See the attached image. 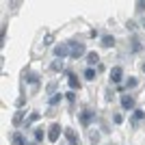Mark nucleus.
I'll use <instances>...</instances> for the list:
<instances>
[{
  "instance_id": "obj_1",
  "label": "nucleus",
  "mask_w": 145,
  "mask_h": 145,
  "mask_svg": "<svg viewBox=\"0 0 145 145\" xmlns=\"http://www.w3.org/2000/svg\"><path fill=\"white\" fill-rule=\"evenodd\" d=\"M85 52H87V50H85L82 43H76V41L69 43V54H72V59H78V56H82Z\"/></svg>"
},
{
  "instance_id": "obj_2",
  "label": "nucleus",
  "mask_w": 145,
  "mask_h": 145,
  "mask_svg": "<svg viewBox=\"0 0 145 145\" xmlns=\"http://www.w3.org/2000/svg\"><path fill=\"white\" fill-rule=\"evenodd\" d=\"M93 117H95L93 110H82V113H80V123H82V126H89L91 121H93Z\"/></svg>"
},
{
  "instance_id": "obj_3",
  "label": "nucleus",
  "mask_w": 145,
  "mask_h": 145,
  "mask_svg": "<svg viewBox=\"0 0 145 145\" xmlns=\"http://www.w3.org/2000/svg\"><path fill=\"white\" fill-rule=\"evenodd\" d=\"M54 54L59 56V59L67 56V54H69V43H59V46L54 48Z\"/></svg>"
},
{
  "instance_id": "obj_4",
  "label": "nucleus",
  "mask_w": 145,
  "mask_h": 145,
  "mask_svg": "<svg viewBox=\"0 0 145 145\" xmlns=\"http://www.w3.org/2000/svg\"><path fill=\"white\" fill-rule=\"evenodd\" d=\"M121 78H123V69L121 67H113L110 69V80L113 82H121Z\"/></svg>"
},
{
  "instance_id": "obj_5",
  "label": "nucleus",
  "mask_w": 145,
  "mask_h": 145,
  "mask_svg": "<svg viewBox=\"0 0 145 145\" xmlns=\"http://www.w3.org/2000/svg\"><path fill=\"white\" fill-rule=\"evenodd\" d=\"M59 134H61V126L59 123H54V126H50V132H48V139L54 143L56 139H59Z\"/></svg>"
},
{
  "instance_id": "obj_6",
  "label": "nucleus",
  "mask_w": 145,
  "mask_h": 145,
  "mask_svg": "<svg viewBox=\"0 0 145 145\" xmlns=\"http://www.w3.org/2000/svg\"><path fill=\"white\" fill-rule=\"evenodd\" d=\"M121 106H123L126 110H130L134 106V97L132 95H121Z\"/></svg>"
},
{
  "instance_id": "obj_7",
  "label": "nucleus",
  "mask_w": 145,
  "mask_h": 145,
  "mask_svg": "<svg viewBox=\"0 0 145 145\" xmlns=\"http://www.w3.org/2000/svg\"><path fill=\"white\" fill-rule=\"evenodd\" d=\"M65 137H67V141H69V145H76V143H78V134L74 132V130H65Z\"/></svg>"
},
{
  "instance_id": "obj_8",
  "label": "nucleus",
  "mask_w": 145,
  "mask_h": 145,
  "mask_svg": "<svg viewBox=\"0 0 145 145\" xmlns=\"http://www.w3.org/2000/svg\"><path fill=\"white\" fill-rule=\"evenodd\" d=\"M113 43H115V39H113L110 35H104V37H102V46H104V48H110Z\"/></svg>"
},
{
  "instance_id": "obj_9",
  "label": "nucleus",
  "mask_w": 145,
  "mask_h": 145,
  "mask_svg": "<svg viewBox=\"0 0 145 145\" xmlns=\"http://www.w3.org/2000/svg\"><path fill=\"white\" fill-rule=\"evenodd\" d=\"M61 97H63L61 93H52V95H50V100H48V102H50V106H56V104L61 102Z\"/></svg>"
},
{
  "instance_id": "obj_10",
  "label": "nucleus",
  "mask_w": 145,
  "mask_h": 145,
  "mask_svg": "<svg viewBox=\"0 0 145 145\" xmlns=\"http://www.w3.org/2000/svg\"><path fill=\"white\" fill-rule=\"evenodd\" d=\"M143 115H145L143 110H134V117H132V126H137V123H139V121L143 119Z\"/></svg>"
},
{
  "instance_id": "obj_11",
  "label": "nucleus",
  "mask_w": 145,
  "mask_h": 145,
  "mask_svg": "<svg viewBox=\"0 0 145 145\" xmlns=\"http://www.w3.org/2000/svg\"><path fill=\"white\" fill-rule=\"evenodd\" d=\"M69 87H72V89H80V82L74 74H69Z\"/></svg>"
},
{
  "instance_id": "obj_12",
  "label": "nucleus",
  "mask_w": 145,
  "mask_h": 145,
  "mask_svg": "<svg viewBox=\"0 0 145 145\" xmlns=\"http://www.w3.org/2000/svg\"><path fill=\"white\" fill-rule=\"evenodd\" d=\"M13 145H24V137H22L20 132L13 134Z\"/></svg>"
},
{
  "instance_id": "obj_13",
  "label": "nucleus",
  "mask_w": 145,
  "mask_h": 145,
  "mask_svg": "<svg viewBox=\"0 0 145 145\" xmlns=\"http://www.w3.org/2000/svg\"><path fill=\"white\" fill-rule=\"evenodd\" d=\"M87 61H89V65H95L97 63V54L95 52H89V54H87Z\"/></svg>"
},
{
  "instance_id": "obj_14",
  "label": "nucleus",
  "mask_w": 145,
  "mask_h": 145,
  "mask_svg": "<svg viewBox=\"0 0 145 145\" xmlns=\"http://www.w3.org/2000/svg\"><path fill=\"white\" fill-rule=\"evenodd\" d=\"M89 139H91V143H97V141H100V132H95V130H91Z\"/></svg>"
},
{
  "instance_id": "obj_15",
  "label": "nucleus",
  "mask_w": 145,
  "mask_h": 145,
  "mask_svg": "<svg viewBox=\"0 0 145 145\" xmlns=\"http://www.w3.org/2000/svg\"><path fill=\"white\" fill-rule=\"evenodd\" d=\"M85 78L87 80H93V78H95V72H93L91 67H89V69H85Z\"/></svg>"
},
{
  "instance_id": "obj_16",
  "label": "nucleus",
  "mask_w": 145,
  "mask_h": 145,
  "mask_svg": "<svg viewBox=\"0 0 145 145\" xmlns=\"http://www.w3.org/2000/svg\"><path fill=\"white\" fill-rule=\"evenodd\" d=\"M35 141H43V128H37L35 130Z\"/></svg>"
},
{
  "instance_id": "obj_17",
  "label": "nucleus",
  "mask_w": 145,
  "mask_h": 145,
  "mask_svg": "<svg viewBox=\"0 0 145 145\" xmlns=\"http://www.w3.org/2000/svg\"><path fill=\"white\" fill-rule=\"evenodd\" d=\"M22 119H24V113L20 110L18 115H15V119H13V123H15V126H20V123H22Z\"/></svg>"
},
{
  "instance_id": "obj_18",
  "label": "nucleus",
  "mask_w": 145,
  "mask_h": 145,
  "mask_svg": "<svg viewBox=\"0 0 145 145\" xmlns=\"http://www.w3.org/2000/svg\"><path fill=\"white\" fill-rule=\"evenodd\" d=\"M52 69H54V72L63 69V61H54V63H52Z\"/></svg>"
},
{
  "instance_id": "obj_19",
  "label": "nucleus",
  "mask_w": 145,
  "mask_h": 145,
  "mask_svg": "<svg viewBox=\"0 0 145 145\" xmlns=\"http://www.w3.org/2000/svg\"><path fill=\"white\" fill-rule=\"evenodd\" d=\"M37 119H39V113H33V115H30V119L26 121V128H28L30 123H33V121H37Z\"/></svg>"
},
{
  "instance_id": "obj_20",
  "label": "nucleus",
  "mask_w": 145,
  "mask_h": 145,
  "mask_svg": "<svg viewBox=\"0 0 145 145\" xmlns=\"http://www.w3.org/2000/svg\"><path fill=\"white\" fill-rule=\"evenodd\" d=\"M28 82H33V85H37V82H39V78H37L35 74H28Z\"/></svg>"
},
{
  "instance_id": "obj_21",
  "label": "nucleus",
  "mask_w": 145,
  "mask_h": 145,
  "mask_svg": "<svg viewBox=\"0 0 145 145\" xmlns=\"http://www.w3.org/2000/svg\"><path fill=\"white\" fill-rule=\"evenodd\" d=\"M126 87H128V89H132V87H137V80H134V78H128Z\"/></svg>"
},
{
  "instance_id": "obj_22",
  "label": "nucleus",
  "mask_w": 145,
  "mask_h": 145,
  "mask_svg": "<svg viewBox=\"0 0 145 145\" xmlns=\"http://www.w3.org/2000/svg\"><path fill=\"white\" fill-rule=\"evenodd\" d=\"M139 50H141V43L134 39V41H132V52H139Z\"/></svg>"
},
{
  "instance_id": "obj_23",
  "label": "nucleus",
  "mask_w": 145,
  "mask_h": 145,
  "mask_svg": "<svg viewBox=\"0 0 145 145\" xmlns=\"http://www.w3.org/2000/svg\"><path fill=\"white\" fill-rule=\"evenodd\" d=\"M54 89H56V82H50V85H48V93H50V95L54 93Z\"/></svg>"
},
{
  "instance_id": "obj_24",
  "label": "nucleus",
  "mask_w": 145,
  "mask_h": 145,
  "mask_svg": "<svg viewBox=\"0 0 145 145\" xmlns=\"http://www.w3.org/2000/svg\"><path fill=\"white\" fill-rule=\"evenodd\" d=\"M67 100H69V102H74V100H76V95H74V91H69V93H67Z\"/></svg>"
},
{
  "instance_id": "obj_25",
  "label": "nucleus",
  "mask_w": 145,
  "mask_h": 145,
  "mask_svg": "<svg viewBox=\"0 0 145 145\" xmlns=\"http://www.w3.org/2000/svg\"><path fill=\"white\" fill-rule=\"evenodd\" d=\"M137 9H139V11H143V9H145V2H143V0H141V2H137Z\"/></svg>"
},
{
  "instance_id": "obj_26",
  "label": "nucleus",
  "mask_w": 145,
  "mask_h": 145,
  "mask_svg": "<svg viewBox=\"0 0 145 145\" xmlns=\"http://www.w3.org/2000/svg\"><path fill=\"white\" fill-rule=\"evenodd\" d=\"M143 72H145V63H143Z\"/></svg>"
}]
</instances>
